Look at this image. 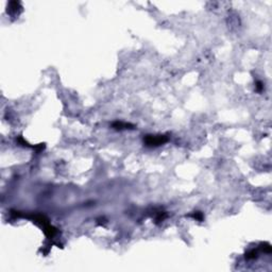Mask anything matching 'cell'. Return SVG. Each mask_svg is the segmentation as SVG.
<instances>
[{"instance_id":"1","label":"cell","mask_w":272,"mask_h":272,"mask_svg":"<svg viewBox=\"0 0 272 272\" xmlns=\"http://www.w3.org/2000/svg\"><path fill=\"white\" fill-rule=\"evenodd\" d=\"M146 144L149 145V146H158V145H162L167 141V137H164V136H152V135H148L146 139Z\"/></svg>"},{"instance_id":"2","label":"cell","mask_w":272,"mask_h":272,"mask_svg":"<svg viewBox=\"0 0 272 272\" xmlns=\"http://www.w3.org/2000/svg\"><path fill=\"white\" fill-rule=\"evenodd\" d=\"M194 217H195L196 219H198V220H202L201 213H197V214H195V215H194Z\"/></svg>"}]
</instances>
